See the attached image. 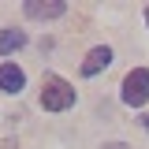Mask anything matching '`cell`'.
I'll return each instance as SVG.
<instances>
[{
    "instance_id": "cell-6",
    "label": "cell",
    "mask_w": 149,
    "mask_h": 149,
    "mask_svg": "<svg viewBox=\"0 0 149 149\" xmlns=\"http://www.w3.org/2000/svg\"><path fill=\"white\" fill-rule=\"evenodd\" d=\"M26 45V34L22 30H0V52L8 56V52H19Z\"/></svg>"
},
{
    "instance_id": "cell-5",
    "label": "cell",
    "mask_w": 149,
    "mask_h": 149,
    "mask_svg": "<svg viewBox=\"0 0 149 149\" xmlns=\"http://www.w3.org/2000/svg\"><path fill=\"white\" fill-rule=\"evenodd\" d=\"M26 86V74H22V67H15V63H4L0 67V90L4 93H19Z\"/></svg>"
},
{
    "instance_id": "cell-9",
    "label": "cell",
    "mask_w": 149,
    "mask_h": 149,
    "mask_svg": "<svg viewBox=\"0 0 149 149\" xmlns=\"http://www.w3.org/2000/svg\"><path fill=\"white\" fill-rule=\"evenodd\" d=\"M146 19H149V11H146Z\"/></svg>"
},
{
    "instance_id": "cell-8",
    "label": "cell",
    "mask_w": 149,
    "mask_h": 149,
    "mask_svg": "<svg viewBox=\"0 0 149 149\" xmlns=\"http://www.w3.org/2000/svg\"><path fill=\"white\" fill-rule=\"evenodd\" d=\"M142 123H146V130H149V116H146V119H142Z\"/></svg>"
},
{
    "instance_id": "cell-3",
    "label": "cell",
    "mask_w": 149,
    "mask_h": 149,
    "mask_svg": "<svg viewBox=\"0 0 149 149\" xmlns=\"http://www.w3.org/2000/svg\"><path fill=\"white\" fill-rule=\"evenodd\" d=\"M67 11L63 0H26V15L30 19H60Z\"/></svg>"
},
{
    "instance_id": "cell-1",
    "label": "cell",
    "mask_w": 149,
    "mask_h": 149,
    "mask_svg": "<svg viewBox=\"0 0 149 149\" xmlns=\"http://www.w3.org/2000/svg\"><path fill=\"white\" fill-rule=\"evenodd\" d=\"M74 104V86L63 82L60 74H45L41 78V108L45 112H63Z\"/></svg>"
},
{
    "instance_id": "cell-7",
    "label": "cell",
    "mask_w": 149,
    "mask_h": 149,
    "mask_svg": "<svg viewBox=\"0 0 149 149\" xmlns=\"http://www.w3.org/2000/svg\"><path fill=\"white\" fill-rule=\"evenodd\" d=\"M104 149H130V146H123V142H108Z\"/></svg>"
},
{
    "instance_id": "cell-2",
    "label": "cell",
    "mask_w": 149,
    "mask_h": 149,
    "mask_svg": "<svg viewBox=\"0 0 149 149\" xmlns=\"http://www.w3.org/2000/svg\"><path fill=\"white\" fill-rule=\"evenodd\" d=\"M123 104H130V108H142L149 101V67H134V71L123 78Z\"/></svg>"
},
{
    "instance_id": "cell-4",
    "label": "cell",
    "mask_w": 149,
    "mask_h": 149,
    "mask_svg": "<svg viewBox=\"0 0 149 149\" xmlns=\"http://www.w3.org/2000/svg\"><path fill=\"white\" fill-rule=\"evenodd\" d=\"M108 63H112V49H108V45H97V49H90V56L82 60V74L93 78L97 71H104Z\"/></svg>"
}]
</instances>
